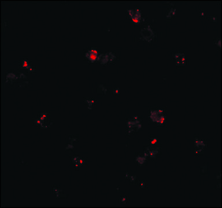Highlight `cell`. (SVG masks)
Wrapping results in <instances>:
<instances>
[{
  "instance_id": "cell-1",
  "label": "cell",
  "mask_w": 222,
  "mask_h": 208,
  "mask_svg": "<svg viewBox=\"0 0 222 208\" xmlns=\"http://www.w3.org/2000/svg\"><path fill=\"white\" fill-rule=\"evenodd\" d=\"M49 113L47 112H42L34 118V125L38 129H47L50 127Z\"/></svg>"
},
{
  "instance_id": "cell-2",
  "label": "cell",
  "mask_w": 222,
  "mask_h": 208,
  "mask_svg": "<svg viewBox=\"0 0 222 208\" xmlns=\"http://www.w3.org/2000/svg\"><path fill=\"white\" fill-rule=\"evenodd\" d=\"M165 111L162 108H154L151 110L150 119L153 123L159 126H162L165 124Z\"/></svg>"
},
{
  "instance_id": "cell-3",
  "label": "cell",
  "mask_w": 222,
  "mask_h": 208,
  "mask_svg": "<svg viewBox=\"0 0 222 208\" xmlns=\"http://www.w3.org/2000/svg\"><path fill=\"white\" fill-rule=\"evenodd\" d=\"M128 132L130 135L137 132L142 128V123L138 116H133L130 118L127 121Z\"/></svg>"
},
{
  "instance_id": "cell-4",
  "label": "cell",
  "mask_w": 222,
  "mask_h": 208,
  "mask_svg": "<svg viewBox=\"0 0 222 208\" xmlns=\"http://www.w3.org/2000/svg\"><path fill=\"white\" fill-rule=\"evenodd\" d=\"M140 35L142 39L149 43L153 41L155 38L154 33L150 25L141 30Z\"/></svg>"
},
{
  "instance_id": "cell-5",
  "label": "cell",
  "mask_w": 222,
  "mask_h": 208,
  "mask_svg": "<svg viewBox=\"0 0 222 208\" xmlns=\"http://www.w3.org/2000/svg\"><path fill=\"white\" fill-rule=\"evenodd\" d=\"M207 147V144L205 141L201 139H198V138L195 139L194 153L196 157L201 155Z\"/></svg>"
},
{
  "instance_id": "cell-6",
  "label": "cell",
  "mask_w": 222,
  "mask_h": 208,
  "mask_svg": "<svg viewBox=\"0 0 222 208\" xmlns=\"http://www.w3.org/2000/svg\"><path fill=\"white\" fill-rule=\"evenodd\" d=\"M161 150L160 148L156 146H149L145 149V155L150 159H156L157 156H159L160 154Z\"/></svg>"
},
{
  "instance_id": "cell-7",
  "label": "cell",
  "mask_w": 222,
  "mask_h": 208,
  "mask_svg": "<svg viewBox=\"0 0 222 208\" xmlns=\"http://www.w3.org/2000/svg\"><path fill=\"white\" fill-rule=\"evenodd\" d=\"M116 60V56L112 52H108L105 54H102L100 56L99 61L102 65H107L112 64Z\"/></svg>"
},
{
  "instance_id": "cell-8",
  "label": "cell",
  "mask_w": 222,
  "mask_h": 208,
  "mask_svg": "<svg viewBox=\"0 0 222 208\" xmlns=\"http://www.w3.org/2000/svg\"><path fill=\"white\" fill-rule=\"evenodd\" d=\"M128 13L132 21L134 23H139L142 19V13L138 8L131 9L128 10Z\"/></svg>"
},
{
  "instance_id": "cell-9",
  "label": "cell",
  "mask_w": 222,
  "mask_h": 208,
  "mask_svg": "<svg viewBox=\"0 0 222 208\" xmlns=\"http://www.w3.org/2000/svg\"><path fill=\"white\" fill-rule=\"evenodd\" d=\"M101 55V54H99L98 50L94 48L89 49L85 54L86 58L91 63H93L97 60L99 61Z\"/></svg>"
},
{
  "instance_id": "cell-10",
  "label": "cell",
  "mask_w": 222,
  "mask_h": 208,
  "mask_svg": "<svg viewBox=\"0 0 222 208\" xmlns=\"http://www.w3.org/2000/svg\"><path fill=\"white\" fill-rule=\"evenodd\" d=\"M173 58L176 65L178 67H184L186 64V58L184 53H175L173 54Z\"/></svg>"
},
{
  "instance_id": "cell-11",
  "label": "cell",
  "mask_w": 222,
  "mask_h": 208,
  "mask_svg": "<svg viewBox=\"0 0 222 208\" xmlns=\"http://www.w3.org/2000/svg\"><path fill=\"white\" fill-rule=\"evenodd\" d=\"M19 67L20 68L28 71L29 73H33L34 72V68L33 67V64H31L29 60L26 58H23L20 61Z\"/></svg>"
},
{
  "instance_id": "cell-12",
  "label": "cell",
  "mask_w": 222,
  "mask_h": 208,
  "mask_svg": "<svg viewBox=\"0 0 222 208\" xmlns=\"http://www.w3.org/2000/svg\"><path fill=\"white\" fill-rule=\"evenodd\" d=\"M52 193L56 196V198H64L67 197V195L64 191L57 187H53L52 189Z\"/></svg>"
},
{
  "instance_id": "cell-13",
  "label": "cell",
  "mask_w": 222,
  "mask_h": 208,
  "mask_svg": "<svg viewBox=\"0 0 222 208\" xmlns=\"http://www.w3.org/2000/svg\"><path fill=\"white\" fill-rule=\"evenodd\" d=\"M169 5H170L169 6L167 13V19H171L175 15L176 13V9L175 8V5L173 3H169Z\"/></svg>"
},
{
  "instance_id": "cell-14",
  "label": "cell",
  "mask_w": 222,
  "mask_h": 208,
  "mask_svg": "<svg viewBox=\"0 0 222 208\" xmlns=\"http://www.w3.org/2000/svg\"><path fill=\"white\" fill-rule=\"evenodd\" d=\"M107 92V88L104 84H99L97 87V93L99 96H104Z\"/></svg>"
},
{
  "instance_id": "cell-15",
  "label": "cell",
  "mask_w": 222,
  "mask_h": 208,
  "mask_svg": "<svg viewBox=\"0 0 222 208\" xmlns=\"http://www.w3.org/2000/svg\"><path fill=\"white\" fill-rule=\"evenodd\" d=\"M84 102H85L86 104L87 105V107L89 109H92L93 106H96V103H97L96 99L94 98H86L84 99Z\"/></svg>"
},
{
  "instance_id": "cell-16",
  "label": "cell",
  "mask_w": 222,
  "mask_h": 208,
  "mask_svg": "<svg viewBox=\"0 0 222 208\" xmlns=\"http://www.w3.org/2000/svg\"><path fill=\"white\" fill-rule=\"evenodd\" d=\"M147 158L148 157L145 155L144 156L143 154H138V156L136 157L135 160L140 166H142L147 162Z\"/></svg>"
},
{
  "instance_id": "cell-17",
  "label": "cell",
  "mask_w": 222,
  "mask_h": 208,
  "mask_svg": "<svg viewBox=\"0 0 222 208\" xmlns=\"http://www.w3.org/2000/svg\"><path fill=\"white\" fill-rule=\"evenodd\" d=\"M129 198L127 196L122 195L119 200V204L120 205H127L129 203Z\"/></svg>"
},
{
  "instance_id": "cell-18",
  "label": "cell",
  "mask_w": 222,
  "mask_h": 208,
  "mask_svg": "<svg viewBox=\"0 0 222 208\" xmlns=\"http://www.w3.org/2000/svg\"><path fill=\"white\" fill-rule=\"evenodd\" d=\"M126 179L128 180L130 183L133 184V183H135V181L137 180V176H131L130 175V174L128 173V172H126Z\"/></svg>"
},
{
  "instance_id": "cell-19",
  "label": "cell",
  "mask_w": 222,
  "mask_h": 208,
  "mask_svg": "<svg viewBox=\"0 0 222 208\" xmlns=\"http://www.w3.org/2000/svg\"><path fill=\"white\" fill-rule=\"evenodd\" d=\"M137 185L138 187V188L141 190H144L146 188V182L144 180H141L138 182Z\"/></svg>"
},
{
  "instance_id": "cell-20",
  "label": "cell",
  "mask_w": 222,
  "mask_h": 208,
  "mask_svg": "<svg viewBox=\"0 0 222 208\" xmlns=\"http://www.w3.org/2000/svg\"><path fill=\"white\" fill-rule=\"evenodd\" d=\"M200 173H201V174H202V175L207 174V173H208V166H207V165H205V166H202V167L201 168Z\"/></svg>"
},
{
  "instance_id": "cell-21",
  "label": "cell",
  "mask_w": 222,
  "mask_h": 208,
  "mask_svg": "<svg viewBox=\"0 0 222 208\" xmlns=\"http://www.w3.org/2000/svg\"><path fill=\"white\" fill-rule=\"evenodd\" d=\"M157 139L155 138H151L149 139V146H156V143H157Z\"/></svg>"
},
{
  "instance_id": "cell-22",
  "label": "cell",
  "mask_w": 222,
  "mask_h": 208,
  "mask_svg": "<svg viewBox=\"0 0 222 208\" xmlns=\"http://www.w3.org/2000/svg\"><path fill=\"white\" fill-rule=\"evenodd\" d=\"M76 164H77L79 165V166H80V167L83 166L85 164V160H83V159L79 157V160L77 161V163Z\"/></svg>"
},
{
  "instance_id": "cell-23",
  "label": "cell",
  "mask_w": 222,
  "mask_h": 208,
  "mask_svg": "<svg viewBox=\"0 0 222 208\" xmlns=\"http://www.w3.org/2000/svg\"><path fill=\"white\" fill-rule=\"evenodd\" d=\"M79 157L77 156H74L71 157V164L73 166L75 164L77 163V161L79 160Z\"/></svg>"
},
{
  "instance_id": "cell-24",
  "label": "cell",
  "mask_w": 222,
  "mask_h": 208,
  "mask_svg": "<svg viewBox=\"0 0 222 208\" xmlns=\"http://www.w3.org/2000/svg\"><path fill=\"white\" fill-rule=\"evenodd\" d=\"M215 43L218 46H219V48L221 49V38L217 39L216 42H215Z\"/></svg>"
},
{
  "instance_id": "cell-25",
  "label": "cell",
  "mask_w": 222,
  "mask_h": 208,
  "mask_svg": "<svg viewBox=\"0 0 222 208\" xmlns=\"http://www.w3.org/2000/svg\"><path fill=\"white\" fill-rule=\"evenodd\" d=\"M113 94L116 95H119V88H114L113 90Z\"/></svg>"
}]
</instances>
